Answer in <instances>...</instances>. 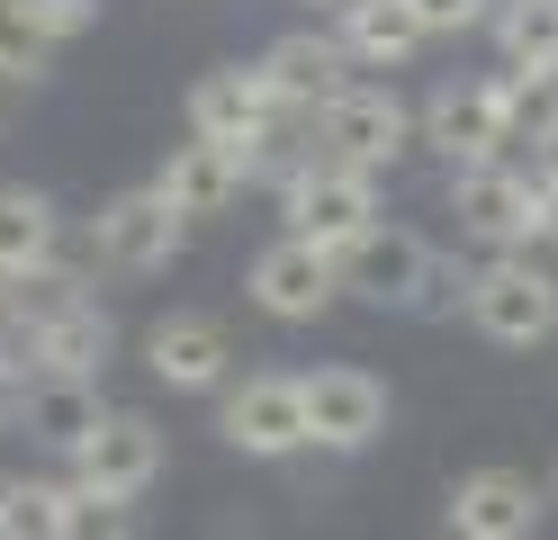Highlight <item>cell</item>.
I'll list each match as a JSON object with an SVG mask.
<instances>
[{"instance_id": "6", "label": "cell", "mask_w": 558, "mask_h": 540, "mask_svg": "<svg viewBox=\"0 0 558 540\" xmlns=\"http://www.w3.org/2000/svg\"><path fill=\"white\" fill-rule=\"evenodd\" d=\"M306 379V442H316L325 459H361L388 442V423H397V387L369 370V360H316V370H298Z\"/></svg>"}, {"instance_id": "29", "label": "cell", "mask_w": 558, "mask_h": 540, "mask_svg": "<svg viewBox=\"0 0 558 540\" xmlns=\"http://www.w3.org/2000/svg\"><path fill=\"white\" fill-rule=\"evenodd\" d=\"M306 10H342V0H306Z\"/></svg>"}, {"instance_id": "8", "label": "cell", "mask_w": 558, "mask_h": 540, "mask_svg": "<svg viewBox=\"0 0 558 540\" xmlns=\"http://www.w3.org/2000/svg\"><path fill=\"white\" fill-rule=\"evenodd\" d=\"M558 514L549 504V478L513 459H486V468H460L441 495V531L450 540H541V523Z\"/></svg>"}, {"instance_id": "21", "label": "cell", "mask_w": 558, "mask_h": 540, "mask_svg": "<svg viewBox=\"0 0 558 540\" xmlns=\"http://www.w3.org/2000/svg\"><path fill=\"white\" fill-rule=\"evenodd\" d=\"M54 540H135V504L63 478V495H54Z\"/></svg>"}, {"instance_id": "1", "label": "cell", "mask_w": 558, "mask_h": 540, "mask_svg": "<svg viewBox=\"0 0 558 540\" xmlns=\"http://www.w3.org/2000/svg\"><path fill=\"white\" fill-rule=\"evenodd\" d=\"M441 199H450V226H460L469 252H541V243H558V199L513 154L460 163L441 180Z\"/></svg>"}, {"instance_id": "2", "label": "cell", "mask_w": 558, "mask_h": 540, "mask_svg": "<svg viewBox=\"0 0 558 540\" xmlns=\"http://www.w3.org/2000/svg\"><path fill=\"white\" fill-rule=\"evenodd\" d=\"M190 216L171 207L154 180H135V190H109L90 207V226H82V252H90V271H109V279H162L171 262L190 252Z\"/></svg>"}, {"instance_id": "25", "label": "cell", "mask_w": 558, "mask_h": 540, "mask_svg": "<svg viewBox=\"0 0 558 540\" xmlns=\"http://www.w3.org/2000/svg\"><path fill=\"white\" fill-rule=\"evenodd\" d=\"M414 19H424V36H477L496 19V0H414Z\"/></svg>"}, {"instance_id": "10", "label": "cell", "mask_w": 558, "mask_h": 540, "mask_svg": "<svg viewBox=\"0 0 558 540\" xmlns=\"http://www.w3.org/2000/svg\"><path fill=\"white\" fill-rule=\"evenodd\" d=\"M243 298L270 324H316L342 307V252L306 243V235H270L253 262H243Z\"/></svg>"}, {"instance_id": "13", "label": "cell", "mask_w": 558, "mask_h": 540, "mask_svg": "<svg viewBox=\"0 0 558 540\" xmlns=\"http://www.w3.org/2000/svg\"><path fill=\"white\" fill-rule=\"evenodd\" d=\"M253 72H262V91H270L279 118H316L325 99H342V91L361 82L352 55L333 46V27H289V36H270V46L253 55Z\"/></svg>"}, {"instance_id": "3", "label": "cell", "mask_w": 558, "mask_h": 540, "mask_svg": "<svg viewBox=\"0 0 558 540\" xmlns=\"http://www.w3.org/2000/svg\"><path fill=\"white\" fill-rule=\"evenodd\" d=\"M414 144L460 171V163H496L513 154V108H505V72H450L414 99Z\"/></svg>"}, {"instance_id": "22", "label": "cell", "mask_w": 558, "mask_h": 540, "mask_svg": "<svg viewBox=\"0 0 558 540\" xmlns=\"http://www.w3.org/2000/svg\"><path fill=\"white\" fill-rule=\"evenodd\" d=\"M469 288H477V252L441 243L433 271H424V298H414V324H460L469 315Z\"/></svg>"}, {"instance_id": "18", "label": "cell", "mask_w": 558, "mask_h": 540, "mask_svg": "<svg viewBox=\"0 0 558 540\" xmlns=\"http://www.w3.org/2000/svg\"><path fill=\"white\" fill-rule=\"evenodd\" d=\"M63 262V207L37 180H0V279H27Z\"/></svg>"}, {"instance_id": "15", "label": "cell", "mask_w": 558, "mask_h": 540, "mask_svg": "<svg viewBox=\"0 0 558 540\" xmlns=\"http://www.w3.org/2000/svg\"><path fill=\"white\" fill-rule=\"evenodd\" d=\"M154 190L190 216V226H217V216L243 207V190H253V154L243 144H217V135H181L154 171Z\"/></svg>"}, {"instance_id": "4", "label": "cell", "mask_w": 558, "mask_h": 540, "mask_svg": "<svg viewBox=\"0 0 558 540\" xmlns=\"http://www.w3.org/2000/svg\"><path fill=\"white\" fill-rule=\"evenodd\" d=\"M469 334L496 343V351H541L558 334V271L541 252H477Z\"/></svg>"}, {"instance_id": "14", "label": "cell", "mask_w": 558, "mask_h": 540, "mask_svg": "<svg viewBox=\"0 0 558 540\" xmlns=\"http://www.w3.org/2000/svg\"><path fill=\"white\" fill-rule=\"evenodd\" d=\"M433 252H441V243H433L424 226H369L352 252H342V298H361V307H378V315H414Z\"/></svg>"}, {"instance_id": "24", "label": "cell", "mask_w": 558, "mask_h": 540, "mask_svg": "<svg viewBox=\"0 0 558 540\" xmlns=\"http://www.w3.org/2000/svg\"><path fill=\"white\" fill-rule=\"evenodd\" d=\"M54 495L63 478H10L0 487V540H54Z\"/></svg>"}, {"instance_id": "23", "label": "cell", "mask_w": 558, "mask_h": 540, "mask_svg": "<svg viewBox=\"0 0 558 540\" xmlns=\"http://www.w3.org/2000/svg\"><path fill=\"white\" fill-rule=\"evenodd\" d=\"M0 19L27 27L37 46H73V36L99 27V0H0Z\"/></svg>"}, {"instance_id": "16", "label": "cell", "mask_w": 558, "mask_h": 540, "mask_svg": "<svg viewBox=\"0 0 558 540\" xmlns=\"http://www.w3.org/2000/svg\"><path fill=\"white\" fill-rule=\"evenodd\" d=\"M181 127L190 135H217V144H253L279 127V108H270V91H262V72L253 63H207L198 82H190V99H181Z\"/></svg>"}, {"instance_id": "20", "label": "cell", "mask_w": 558, "mask_h": 540, "mask_svg": "<svg viewBox=\"0 0 558 540\" xmlns=\"http://www.w3.org/2000/svg\"><path fill=\"white\" fill-rule=\"evenodd\" d=\"M496 63L505 72H532V82H558V0H496Z\"/></svg>"}, {"instance_id": "26", "label": "cell", "mask_w": 558, "mask_h": 540, "mask_svg": "<svg viewBox=\"0 0 558 540\" xmlns=\"http://www.w3.org/2000/svg\"><path fill=\"white\" fill-rule=\"evenodd\" d=\"M19 406H27V370H19V360H10V351H0V432H10V423H19Z\"/></svg>"}, {"instance_id": "11", "label": "cell", "mask_w": 558, "mask_h": 540, "mask_svg": "<svg viewBox=\"0 0 558 540\" xmlns=\"http://www.w3.org/2000/svg\"><path fill=\"white\" fill-rule=\"evenodd\" d=\"M135 360H145V379L171 387V396H217L234 379V334H226V315H207V307H162L145 334H135Z\"/></svg>"}, {"instance_id": "19", "label": "cell", "mask_w": 558, "mask_h": 540, "mask_svg": "<svg viewBox=\"0 0 558 540\" xmlns=\"http://www.w3.org/2000/svg\"><path fill=\"white\" fill-rule=\"evenodd\" d=\"M99 415H109L99 379H27V406H19L27 442H37V451H54V459H73L90 432H99Z\"/></svg>"}, {"instance_id": "9", "label": "cell", "mask_w": 558, "mask_h": 540, "mask_svg": "<svg viewBox=\"0 0 558 540\" xmlns=\"http://www.w3.org/2000/svg\"><path fill=\"white\" fill-rule=\"evenodd\" d=\"M279 216H289L279 235H306V243H325V252H352L369 226H388V199H378L369 171H342V163L316 154L289 190H279Z\"/></svg>"}, {"instance_id": "28", "label": "cell", "mask_w": 558, "mask_h": 540, "mask_svg": "<svg viewBox=\"0 0 558 540\" xmlns=\"http://www.w3.org/2000/svg\"><path fill=\"white\" fill-rule=\"evenodd\" d=\"M549 504H558V459H549Z\"/></svg>"}, {"instance_id": "12", "label": "cell", "mask_w": 558, "mask_h": 540, "mask_svg": "<svg viewBox=\"0 0 558 540\" xmlns=\"http://www.w3.org/2000/svg\"><path fill=\"white\" fill-rule=\"evenodd\" d=\"M162 459H171L162 423H154L145 406H109V415H99V432H90L73 459H63V478L118 495V504H145V495L162 487Z\"/></svg>"}, {"instance_id": "27", "label": "cell", "mask_w": 558, "mask_h": 540, "mask_svg": "<svg viewBox=\"0 0 558 540\" xmlns=\"http://www.w3.org/2000/svg\"><path fill=\"white\" fill-rule=\"evenodd\" d=\"M532 180H541V190L558 199V118H549V127L532 135Z\"/></svg>"}, {"instance_id": "7", "label": "cell", "mask_w": 558, "mask_h": 540, "mask_svg": "<svg viewBox=\"0 0 558 540\" xmlns=\"http://www.w3.org/2000/svg\"><path fill=\"white\" fill-rule=\"evenodd\" d=\"M316 154L342 163V171L388 180V171L414 154V99H405L397 82H352L342 99L316 108Z\"/></svg>"}, {"instance_id": "17", "label": "cell", "mask_w": 558, "mask_h": 540, "mask_svg": "<svg viewBox=\"0 0 558 540\" xmlns=\"http://www.w3.org/2000/svg\"><path fill=\"white\" fill-rule=\"evenodd\" d=\"M333 46L352 55V72H405L433 36H424V19H414V0H342L333 10Z\"/></svg>"}, {"instance_id": "5", "label": "cell", "mask_w": 558, "mask_h": 540, "mask_svg": "<svg viewBox=\"0 0 558 540\" xmlns=\"http://www.w3.org/2000/svg\"><path fill=\"white\" fill-rule=\"evenodd\" d=\"M217 442L234 459H262V468L316 451L306 442V379L298 370H234L217 387Z\"/></svg>"}]
</instances>
